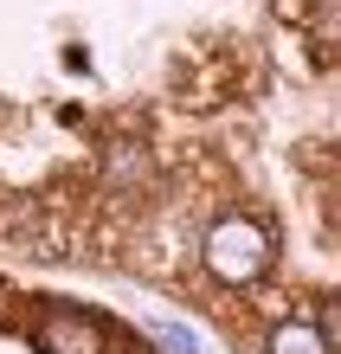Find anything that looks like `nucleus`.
Returning <instances> with one entry per match:
<instances>
[{
  "instance_id": "1",
  "label": "nucleus",
  "mask_w": 341,
  "mask_h": 354,
  "mask_svg": "<svg viewBox=\"0 0 341 354\" xmlns=\"http://www.w3.org/2000/svg\"><path fill=\"white\" fill-rule=\"evenodd\" d=\"M264 264H270V239H264L251 219H219V225L206 232V270H212L219 283L245 290V283L264 277Z\"/></svg>"
},
{
  "instance_id": "3",
  "label": "nucleus",
  "mask_w": 341,
  "mask_h": 354,
  "mask_svg": "<svg viewBox=\"0 0 341 354\" xmlns=\"http://www.w3.org/2000/svg\"><path fill=\"white\" fill-rule=\"evenodd\" d=\"M270 354H329V342L315 335L309 322H284V328H277V342H270Z\"/></svg>"
},
{
  "instance_id": "4",
  "label": "nucleus",
  "mask_w": 341,
  "mask_h": 354,
  "mask_svg": "<svg viewBox=\"0 0 341 354\" xmlns=\"http://www.w3.org/2000/svg\"><path fill=\"white\" fill-rule=\"evenodd\" d=\"M155 342L167 354H194V335H187V328H155Z\"/></svg>"
},
{
  "instance_id": "2",
  "label": "nucleus",
  "mask_w": 341,
  "mask_h": 354,
  "mask_svg": "<svg viewBox=\"0 0 341 354\" xmlns=\"http://www.w3.org/2000/svg\"><path fill=\"white\" fill-rule=\"evenodd\" d=\"M39 348H46V354H103L97 328L77 322V316H46V322H39Z\"/></svg>"
}]
</instances>
